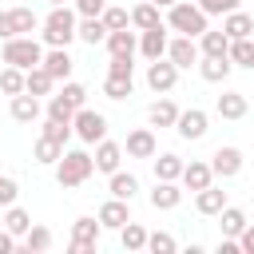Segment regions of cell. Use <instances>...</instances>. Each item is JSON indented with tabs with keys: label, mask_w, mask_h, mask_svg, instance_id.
Wrapping results in <instances>:
<instances>
[{
	"label": "cell",
	"mask_w": 254,
	"mask_h": 254,
	"mask_svg": "<svg viewBox=\"0 0 254 254\" xmlns=\"http://www.w3.org/2000/svg\"><path fill=\"white\" fill-rule=\"evenodd\" d=\"M44 32V44L48 48H67L71 40H75V28H79V12H71L67 4H56L48 16H44V24H40Z\"/></svg>",
	"instance_id": "obj_1"
},
{
	"label": "cell",
	"mask_w": 254,
	"mask_h": 254,
	"mask_svg": "<svg viewBox=\"0 0 254 254\" xmlns=\"http://www.w3.org/2000/svg\"><path fill=\"white\" fill-rule=\"evenodd\" d=\"M95 175V155L91 151H64L60 155V163H56V183L64 187V190H71V187H83L87 179Z\"/></svg>",
	"instance_id": "obj_2"
},
{
	"label": "cell",
	"mask_w": 254,
	"mask_h": 254,
	"mask_svg": "<svg viewBox=\"0 0 254 254\" xmlns=\"http://www.w3.org/2000/svg\"><path fill=\"white\" fill-rule=\"evenodd\" d=\"M167 28L171 32H179V36H202L206 32V12L198 8V0L190 4V0H175L171 8H167Z\"/></svg>",
	"instance_id": "obj_3"
},
{
	"label": "cell",
	"mask_w": 254,
	"mask_h": 254,
	"mask_svg": "<svg viewBox=\"0 0 254 254\" xmlns=\"http://www.w3.org/2000/svg\"><path fill=\"white\" fill-rule=\"evenodd\" d=\"M4 64L20 67V71L40 67V64H44V48H40V40H32V36H12V40H4Z\"/></svg>",
	"instance_id": "obj_4"
},
{
	"label": "cell",
	"mask_w": 254,
	"mask_h": 254,
	"mask_svg": "<svg viewBox=\"0 0 254 254\" xmlns=\"http://www.w3.org/2000/svg\"><path fill=\"white\" fill-rule=\"evenodd\" d=\"M99 234H103V222L91 218V214H83V218L71 222V242H67V250H71V254H95V250H99Z\"/></svg>",
	"instance_id": "obj_5"
},
{
	"label": "cell",
	"mask_w": 254,
	"mask_h": 254,
	"mask_svg": "<svg viewBox=\"0 0 254 254\" xmlns=\"http://www.w3.org/2000/svg\"><path fill=\"white\" fill-rule=\"evenodd\" d=\"M71 127H75L79 143H87V147H95L99 139H107V115H99L91 107H79L75 119H71Z\"/></svg>",
	"instance_id": "obj_6"
},
{
	"label": "cell",
	"mask_w": 254,
	"mask_h": 254,
	"mask_svg": "<svg viewBox=\"0 0 254 254\" xmlns=\"http://www.w3.org/2000/svg\"><path fill=\"white\" fill-rule=\"evenodd\" d=\"M40 28V16L32 8H8L0 12V40H12V36H32Z\"/></svg>",
	"instance_id": "obj_7"
},
{
	"label": "cell",
	"mask_w": 254,
	"mask_h": 254,
	"mask_svg": "<svg viewBox=\"0 0 254 254\" xmlns=\"http://www.w3.org/2000/svg\"><path fill=\"white\" fill-rule=\"evenodd\" d=\"M175 79H179V67L163 56V60H147V87L155 91V95H167L171 87H175Z\"/></svg>",
	"instance_id": "obj_8"
},
{
	"label": "cell",
	"mask_w": 254,
	"mask_h": 254,
	"mask_svg": "<svg viewBox=\"0 0 254 254\" xmlns=\"http://www.w3.org/2000/svg\"><path fill=\"white\" fill-rule=\"evenodd\" d=\"M175 131H179V139L194 143V139H202V135L210 131V115H206L202 107H187V111H179V123H175Z\"/></svg>",
	"instance_id": "obj_9"
},
{
	"label": "cell",
	"mask_w": 254,
	"mask_h": 254,
	"mask_svg": "<svg viewBox=\"0 0 254 254\" xmlns=\"http://www.w3.org/2000/svg\"><path fill=\"white\" fill-rule=\"evenodd\" d=\"M167 60L183 71V67H190V64H198L202 60V52H198V40L194 36H175L171 44H167Z\"/></svg>",
	"instance_id": "obj_10"
},
{
	"label": "cell",
	"mask_w": 254,
	"mask_h": 254,
	"mask_svg": "<svg viewBox=\"0 0 254 254\" xmlns=\"http://www.w3.org/2000/svg\"><path fill=\"white\" fill-rule=\"evenodd\" d=\"M123 151H127V159H155V155H159L155 131H151V127H135V131L127 135V143H123Z\"/></svg>",
	"instance_id": "obj_11"
},
{
	"label": "cell",
	"mask_w": 254,
	"mask_h": 254,
	"mask_svg": "<svg viewBox=\"0 0 254 254\" xmlns=\"http://www.w3.org/2000/svg\"><path fill=\"white\" fill-rule=\"evenodd\" d=\"M95 218L103 222V230H123V226L131 222V202H127V198H115V194H111V198H107V202L99 206V214H95Z\"/></svg>",
	"instance_id": "obj_12"
},
{
	"label": "cell",
	"mask_w": 254,
	"mask_h": 254,
	"mask_svg": "<svg viewBox=\"0 0 254 254\" xmlns=\"http://www.w3.org/2000/svg\"><path fill=\"white\" fill-rule=\"evenodd\" d=\"M242 151L238 147H218L214 155H210V171H214V179H234L238 171H242Z\"/></svg>",
	"instance_id": "obj_13"
},
{
	"label": "cell",
	"mask_w": 254,
	"mask_h": 254,
	"mask_svg": "<svg viewBox=\"0 0 254 254\" xmlns=\"http://www.w3.org/2000/svg\"><path fill=\"white\" fill-rule=\"evenodd\" d=\"M167 44H171V36H167V24L139 32V52H143V60H163V56H167Z\"/></svg>",
	"instance_id": "obj_14"
},
{
	"label": "cell",
	"mask_w": 254,
	"mask_h": 254,
	"mask_svg": "<svg viewBox=\"0 0 254 254\" xmlns=\"http://www.w3.org/2000/svg\"><path fill=\"white\" fill-rule=\"evenodd\" d=\"M147 198H151L155 210H175V206L183 202V187L171 183V179H155V190H151Z\"/></svg>",
	"instance_id": "obj_15"
},
{
	"label": "cell",
	"mask_w": 254,
	"mask_h": 254,
	"mask_svg": "<svg viewBox=\"0 0 254 254\" xmlns=\"http://www.w3.org/2000/svg\"><path fill=\"white\" fill-rule=\"evenodd\" d=\"M222 206H226V190L222 187H202V190H194V210L198 214H206V218H218L222 214Z\"/></svg>",
	"instance_id": "obj_16"
},
{
	"label": "cell",
	"mask_w": 254,
	"mask_h": 254,
	"mask_svg": "<svg viewBox=\"0 0 254 254\" xmlns=\"http://www.w3.org/2000/svg\"><path fill=\"white\" fill-rule=\"evenodd\" d=\"M123 147L119 143H111V139H99L95 143V171H103V175H115L119 171V163H123Z\"/></svg>",
	"instance_id": "obj_17"
},
{
	"label": "cell",
	"mask_w": 254,
	"mask_h": 254,
	"mask_svg": "<svg viewBox=\"0 0 254 254\" xmlns=\"http://www.w3.org/2000/svg\"><path fill=\"white\" fill-rule=\"evenodd\" d=\"M183 190H202V187H210L214 183V171H210V163H202V159H190L187 167H183Z\"/></svg>",
	"instance_id": "obj_18"
},
{
	"label": "cell",
	"mask_w": 254,
	"mask_h": 254,
	"mask_svg": "<svg viewBox=\"0 0 254 254\" xmlns=\"http://www.w3.org/2000/svg\"><path fill=\"white\" fill-rule=\"evenodd\" d=\"M222 32H226L230 40H246V36H254V16L242 12V8H234V12L222 16Z\"/></svg>",
	"instance_id": "obj_19"
},
{
	"label": "cell",
	"mask_w": 254,
	"mask_h": 254,
	"mask_svg": "<svg viewBox=\"0 0 254 254\" xmlns=\"http://www.w3.org/2000/svg\"><path fill=\"white\" fill-rule=\"evenodd\" d=\"M230 71H234L230 56H202V60H198V75H202L206 83H222Z\"/></svg>",
	"instance_id": "obj_20"
},
{
	"label": "cell",
	"mask_w": 254,
	"mask_h": 254,
	"mask_svg": "<svg viewBox=\"0 0 254 254\" xmlns=\"http://www.w3.org/2000/svg\"><path fill=\"white\" fill-rule=\"evenodd\" d=\"M75 40H83L87 48H95V44H103V40H107V24H103V16H79V28H75Z\"/></svg>",
	"instance_id": "obj_21"
},
{
	"label": "cell",
	"mask_w": 254,
	"mask_h": 254,
	"mask_svg": "<svg viewBox=\"0 0 254 254\" xmlns=\"http://www.w3.org/2000/svg\"><path fill=\"white\" fill-rule=\"evenodd\" d=\"M107 52L111 56H135L139 52V32H131V28H119V32H107Z\"/></svg>",
	"instance_id": "obj_22"
},
{
	"label": "cell",
	"mask_w": 254,
	"mask_h": 254,
	"mask_svg": "<svg viewBox=\"0 0 254 254\" xmlns=\"http://www.w3.org/2000/svg\"><path fill=\"white\" fill-rule=\"evenodd\" d=\"M214 111H218L222 119H242V115L250 111V103H246L242 91H222V95L214 99Z\"/></svg>",
	"instance_id": "obj_23"
},
{
	"label": "cell",
	"mask_w": 254,
	"mask_h": 254,
	"mask_svg": "<svg viewBox=\"0 0 254 254\" xmlns=\"http://www.w3.org/2000/svg\"><path fill=\"white\" fill-rule=\"evenodd\" d=\"M159 24H167V20L159 16V4H155V0H143V4L131 8V28L147 32V28H159Z\"/></svg>",
	"instance_id": "obj_24"
},
{
	"label": "cell",
	"mask_w": 254,
	"mask_h": 254,
	"mask_svg": "<svg viewBox=\"0 0 254 254\" xmlns=\"http://www.w3.org/2000/svg\"><path fill=\"white\" fill-rule=\"evenodd\" d=\"M44 67H48V71L56 75V83H60V79H71V67H75V64H71L67 48H48V52H44Z\"/></svg>",
	"instance_id": "obj_25"
},
{
	"label": "cell",
	"mask_w": 254,
	"mask_h": 254,
	"mask_svg": "<svg viewBox=\"0 0 254 254\" xmlns=\"http://www.w3.org/2000/svg\"><path fill=\"white\" fill-rule=\"evenodd\" d=\"M52 87H56V75H52L44 64H40V67H32V71L24 75V91H28V95H36V99H40V95H52Z\"/></svg>",
	"instance_id": "obj_26"
},
{
	"label": "cell",
	"mask_w": 254,
	"mask_h": 254,
	"mask_svg": "<svg viewBox=\"0 0 254 254\" xmlns=\"http://www.w3.org/2000/svg\"><path fill=\"white\" fill-rule=\"evenodd\" d=\"M147 123H151V127H175V123H179V107L163 95V99H155V103L147 107Z\"/></svg>",
	"instance_id": "obj_27"
},
{
	"label": "cell",
	"mask_w": 254,
	"mask_h": 254,
	"mask_svg": "<svg viewBox=\"0 0 254 254\" xmlns=\"http://www.w3.org/2000/svg\"><path fill=\"white\" fill-rule=\"evenodd\" d=\"M12 119H16V123H36V119H40V99L28 95V91L12 95Z\"/></svg>",
	"instance_id": "obj_28"
},
{
	"label": "cell",
	"mask_w": 254,
	"mask_h": 254,
	"mask_svg": "<svg viewBox=\"0 0 254 254\" xmlns=\"http://www.w3.org/2000/svg\"><path fill=\"white\" fill-rule=\"evenodd\" d=\"M107 190L115 194V198H135L139 194V179L131 175V171H115V175H107Z\"/></svg>",
	"instance_id": "obj_29"
},
{
	"label": "cell",
	"mask_w": 254,
	"mask_h": 254,
	"mask_svg": "<svg viewBox=\"0 0 254 254\" xmlns=\"http://www.w3.org/2000/svg\"><path fill=\"white\" fill-rule=\"evenodd\" d=\"M246 222H250V218H246V210H242V206H230V202H226V206H222V214H218V226H222V234H226V238H238V234L246 230Z\"/></svg>",
	"instance_id": "obj_30"
},
{
	"label": "cell",
	"mask_w": 254,
	"mask_h": 254,
	"mask_svg": "<svg viewBox=\"0 0 254 254\" xmlns=\"http://www.w3.org/2000/svg\"><path fill=\"white\" fill-rule=\"evenodd\" d=\"M198 52H202V56H230V36H226L222 28H218V32L206 28V32L198 36Z\"/></svg>",
	"instance_id": "obj_31"
},
{
	"label": "cell",
	"mask_w": 254,
	"mask_h": 254,
	"mask_svg": "<svg viewBox=\"0 0 254 254\" xmlns=\"http://www.w3.org/2000/svg\"><path fill=\"white\" fill-rule=\"evenodd\" d=\"M60 155H64V143H56V139H48V135H40V139H36V147H32V159H36V163H44V167H56V163H60Z\"/></svg>",
	"instance_id": "obj_32"
},
{
	"label": "cell",
	"mask_w": 254,
	"mask_h": 254,
	"mask_svg": "<svg viewBox=\"0 0 254 254\" xmlns=\"http://www.w3.org/2000/svg\"><path fill=\"white\" fill-rule=\"evenodd\" d=\"M183 167H187V163H183L179 155L163 151V155L155 159V179H171V183H179V179H183Z\"/></svg>",
	"instance_id": "obj_33"
},
{
	"label": "cell",
	"mask_w": 254,
	"mask_h": 254,
	"mask_svg": "<svg viewBox=\"0 0 254 254\" xmlns=\"http://www.w3.org/2000/svg\"><path fill=\"white\" fill-rule=\"evenodd\" d=\"M4 226H8L16 238H24V234L32 230V214H28L24 206H16V202H12V206H4Z\"/></svg>",
	"instance_id": "obj_34"
},
{
	"label": "cell",
	"mask_w": 254,
	"mask_h": 254,
	"mask_svg": "<svg viewBox=\"0 0 254 254\" xmlns=\"http://www.w3.org/2000/svg\"><path fill=\"white\" fill-rule=\"evenodd\" d=\"M20 246H24L28 254H44V250H52V230H48V226H36V222H32V230H28L24 238H20Z\"/></svg>",
	"instance_id": "obj_35"
},
{
	"label": "cell",
	"mask_w": 254,
	"mask_h": 254,
	"mask_svg": "<svg viewBox=\"0 0 254 254\" xmlns=\"http://www.w3.org/2000/svg\"><path fill=\"white\" fill-rule=\"evenodd\" d=\"M119 242H123L127 254H139V250H147V230H143L139 222H127V226L119 230Z\"/></svg>",
	"instance_id": "obj_36"
},
{
	"label": "cell",
	"mask_w": 254,
	"mask_h": 254,
	"mask_svg": "<svg viewBox=\"0 0 254 254\" xmlns=\"http://www.w3.org/2000/svg\"><path fill=\"white\" fill-rule=\"evenodd\" d=\"M135 91V75H107L103 79V95L107 99H127Z\"/></svg>",
	"instance_id": "obj_37"
},
{
	"label": "cell",
	"mask_w": 254,
	"mask_h": 254,
	"mask_svg": "<svg viewBox=\"0 0 254 254\" xmlns=\"http://www.w3.org/2000/svg\"><path fill=\"white\" fill-rule=\"evenodd\" d=\"M24 75H28V71H20V67L8 64V67L0 71V91H4V95H20V91H24Z\"/></svg>",
	"instance_id": "obj_38"
},
{
	"label": "cell",
	"mask_w": 254,
	"mask_h": 254,
	"mask_svg": "<svg viewBox=\"0 0 254 254\" xmlns=\"http://www.w3.org/2000/svg\"><path fill=\"white\" fill-rule=\"evenodd\" d=\"M48 119H60V123H71L75 119V107L64 99V95H48Z\"/></svg>",
	"instance_id": "obj_39"
},
{
	"label": "cell",
	"mask_w": 254,
	"mask_h": 254,
	"mask_svg": "<svg viewBox=\"0 0 254 254\" xmlns=\"http://www.w3.org/2000/svg\"><path fill=\"white\" fill-rule=\"evenodd\" d=\"M60 95L79 111V107H87V87L83 83H75V79H64V87H60Z\"/></svg>",
	"instance_id": "obj_40"
},
{
	"label": "cell",
	"mask_w": 254,
	"mask_h": 254,
	"mask_svg": "<svg viewBox=\"0 0 254 254\" xmlns=\"http://www.w3.org/2000/svg\"><path fill=\"white\" fill-rule=\"evenodd\" d=\"M175 234H167V230H155V234H147V250L151 254H175Z\"/></svg>",
	"instance_id": "obj_41"
},
{
	"label": "cell",
	"mask_w": 254,
	"mask_h": 254,
	"mask_svg": "<svg viewBox=\"0 0 254 254\" xmlns=\"http://www.w3.org/2000/svg\"><path fill=\"white\" fill-rule=\"evenodd\" d=\"M103 24H107V32L131 28V12H127V8H103Z\"/></svg>",
	"instance_id": "obj_42"
},
{
	"label": "cell",
	"mask_w": 254,
	"mask_h": 254,
	"mask_svg": "<svg viewBox=\"0 0 254 254\" xmlns=\"http://www.w3.org/2000/svg\"><path fill=\"white\" fill-rule=\"evenodd\" d=\"M250 40H254V36L230 40V64H234V67H250Z\"/></svg>",
	"instance_id": "obj_43"
},
{
	"label": "cell",
	"mask_w": 254,
	"mask_h": 254,
	"mask_svg": "<svg viewBox=\"0 0 254 254\" xmlns=\"http://www.w3.org/2000/svg\"><path fill=\"white\" fill-rule=\"evenodd\" d=\"M71 131H75L71 123H60V119H48L40 135H48V139H56V143H67V139H71Z\"/></svg>",
	"instance_id": "obj_44"
},
{
	"label": "cell",
	"mask_w": 254,
	"mask_h": 254,
	"mask_svg": "<svg viewBox=\"0 0 254 254\" xmlns=\"http://www.w3.org/2000/svg\"><path fill=\"white\" fill-rule=\"evenodd\" d=\"M198 8H202L206 16H226V12L242 8V0H198Z\"/></svg>",
	"instance_id": "obj_45"
},
{
	"label": "cell",
	"mask_w": 254,
	"mask_h": 254,
	"mask_svg": "<svg viewBox=\"0 0 254 254\" xmlns=\"http://www.w3.org/2000/svg\"><path fill=\"white\" fill-rule=\"evenodd\" d=\"M135 56H111L107 60V75H135Z\"/></svg>",
	"instance_id": "obj_46"
},
{
	"label": "cell",
	"mask_w": 254,
	"mask_h": 254,
	"mask_svg": "<svg viewBox=\"0 0 254 254\" xmlns=\"http://www.w3.org/2000/svg\"><path fill=\"white\" fill-rule=\"evenodd\" d=\"M16 194H20V187H16V179H8V175H0V206H12V202H16Z\"/></svg>",
	"instance_id": "obj_47"
},
{
	"label": "cell",
	"mask_w": 254,
	"mask_h": 254,
	"mask_svg": "<svg viewBox=\"0 0 254 254\" xmlns=\"http://www.w3.org/2000/svg\"><path fill=\"white\" fill-rule=\"evenodd\" d=\"M103 8H107V0H75L79 16H103Z\"/></svg>",
	"instance_id": "obj_48"
},
{
	"label": "cell",
	"mask_w": 254,
	"mask_h": 254,
	"mask_svg": "<svg viewBox=\"0 0 254 254\" xmlns=\"http://www.w3.org/2000/svg\"><path fill=\"white\" fill-rule=\"evenodd\" d=\"M16 246H20V238H16L8 226H0V254H12Z\"/></svg>",
	"instance_id": "obj_49"
},
{
	"label": "cell",
	"mask_w": 254,
	"mask_h": 254,
	"mask_svg": "<svg viewBox=\"0 0 254 254\" xmlns=\"http://www.w3.org/2000/svg\"><path fill=\"white\" fill-rule=\"evenodd\" d=\"M238 246H242V254H254V222H246V230L238 234Z\"/></svg>",
	"instance_id": "obj_50"
},
{
	"label": "cell",
	"mask_w": 254,
	"mask_h": 254,
	"mask_svg": "<svg viewBox=\"0 0 254 254\" xmlns=\"http://www.w3.org/2000/svg\"><path fill=\"white\" fill-rule=\"evenodd\" d=\"M218 254H242L238 238H226V234H222V242H218Z\"/></svg>",
	"instance_id": "obj_51"
},
{
	"label": "cell",
	"mask_w": 254,
	"mask_h": 254,
	"mask_svg": "<svg viewBox=\"0 0 254 254\" xmlns=\"http://www.w3.org/2000/svg\"><path fill=\"white\" fill-rule=\"evenodd\" d=\"M250 71H254V40H250Z\"/></svg>",
	"instance_id": "obj_52"
},
{
	"label": "cell",
	"mask_w": 254,
	"mask_h": 254,
	"mask_svg": "<svg viewBox=\"0 0 254 254\" xmlns=\"http://www.w3.org/2000/svg\"><path fill=\"white\" fill-rule=\"evenodd\" d=\"M155 4H159V8H171V4H175V0H155Z\"/></svg>",
	"instance_id": "obj_53"
},
{
	"label": "cell",
	"mask_w": 254,
	"mask_h": 254,
	"mask_svg": "<svg viewBox=\"0 0 254 254\" xmlns=\"http://www.w3.org/2000/svg\"><path fill=\"white\" fill-rule=\"evenodd\" d=\"M48 4H52V8H56V4H67V0H48Z\"/></svg>",
	"instance_id": "obj_54"
},
{
	"label": "cell",
	"mask_w": 254,
	"mask_h": 254,
	"mask_svg": "<svg viewBox=\"0 0 254 254\" xmlns=\"http://www.w3.org/2000/svg\"><path fill=\"white\" fill-rule=\"evenodd\" d=\"M0 226H4V206H0Z\"/></svg>",
	"instance_id": "obj_55"
}]
</instances>
